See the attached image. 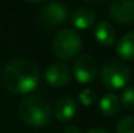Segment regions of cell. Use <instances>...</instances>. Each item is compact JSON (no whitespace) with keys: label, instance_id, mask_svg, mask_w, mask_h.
<instances>
[{"label":"cell","instance_id":"1","mask_svg":"<svg viewBox=\"0 0 134 133\" xmlns=\"http://www.w3.org/2000/svg\"><path fill=\"white\" fill-rule=\"evenodd\" d=\"M39 80L41 75L38 67L26 59H14L9 61L1 76L4 88L14 95L33 93L38 88Z\"/></svg>","mask_w":134,"mask_h":133},{"label":"cell","instance_id":"2","mask_svg":"<svg viewBox=\"0 0 134 133\" xmlns=\"http://www.w3.org/2000/svg\"><path fill=\"white\" fill-rule=\"evenodd\" d=\"M20 119L34 128L46 127L52 118V108L49 103L41 95H29L18 104Z\"/></svg>","mask_w":134,"mask_h":133},{"label":"cell","instance_id":"3","mask_svg":"<svg viewBox=\"0 0 134 133\" xmlns=\"http://www.w3.org/2000/svg\"><path fill=\"white\" fill-rule=\"evenodd\" d=\"M82 48L81 35L72 29H63L52 39V52L60 60H70L78 55Z\"/></svg>","mask_w":134,"mask_h":133},{"label":"cell","instance_id":"4","mask_svg":"<svg viewBox=\"0 0 134 133\" xmlns=\"http://www.w3.org/2000/svg\"><path fill=\"white\" fill-rule=\"evenodd\" d=\"M130 78V71L129 68L119 60H108L102 67L100 72V80L104 88L117 90L122 89Z\"/></svg>","mask_w":134,"mask_h":133},{"label":"cell","instance_id":"5","mask_svg":"<svg viewBox=\"0 0 134 133\" xmlns=\"http://www.w3.org/2000/svg\"><path fill=\"white\" fill-rule=\"evenodd\" d=\"M68 17V8L63 3L52 1L46 4L39 13V24L44 28H55L61 25Z\"/></svg>","mask_w":134,"mask_h":133},{"label":"cell","instance_id":"6","mask_svg":"<svg viewBox=\"0 0 134 133\" xmlns=\"http://www.w3.org/2000/svg\"><path fill=\"white\" fill-rule=\"evenodd\" d=\"M73 73L78 82H81V84L91 82L99 73V67H98L95 57L89 54L81 55L74 63Z\"/></svg>","mask_w":134,"mask_h":133},{"label":"cell","instance_id":"7","mask_svg":"<svg viewBox=\"0 0 134 133\" xmlns=\"http://www.w3.org/2000/svg\"><path fill=\"white\" fill-rule=\"evenodd\" d=\"M46 81L53 88H65L72 78L70 69L64 63H52L46 69Z\"/></svg>","mask_w":134,"mask_h":133},{"label":"cell","instance_id":"8","mask_svg":"<svg viewBox=\"0 0 134 133\" xmlns=\"http://www.w3.org/2000/svg\"><path fill=\"white\" fill-rule=\"evenodd\" d=\"M109 14L116 24L128 25L134 22V1L116 0L109 5Z\"/></svg>","mask_w":134,"mask_h":133},{"label":"cell","instance_id":"9","mask_svg":"<svg viewBox=\"0 0 134 133\" xmlns=\"http://www.w3.org/2000/svg\"><path fill=\"white\" fill-rule=\"evenodd\" d=\"M77 114V103L70 97H61L53 104V115L60 121H68Z\"/></svg>","mask_w":134,"mask_h":133},{"label":"cell","instance_id":"10","mask_svg":"<svg viewBox=\"0 0 134 133\" xmlns=\"http://www.w3.org/2000/svg\"><path fill=\"white\" fill-rule=\"evenodd\" d=\"M70 21L77 29L86 30L95 22V13L90 8L81 7L73 10L70 14Z\"/></svg>","mask_w":134,"mask_h":133},{"label":"cell","instance_id":"11","mask_svg":"<svg viewBox=\"0 0 134 133\" xmlns=\"http://www.w3.org/2000/svg\"><path fill=\"white\" fill-rule=\"evenodd\" d=\"M94 35L95 39L103 46H112L116 41V30L107 21H100L96 25L94 30Z\"/></svg>","mask_w":134,"mask_h":133},{"label":"cell","instance_id":"12","mask_svg":"<svg viewBox=\"0 0 134 133\" xmlns=\"http://www.w3.org/2000/svg\"><path fill=\"white\" fill-rule=\"evenodd\" d=\"M120 99L113 93H107L99 99V111L105 116H115L120 111Z\"/></svg>","mask_w":134,"mask_h":133},{"label":"cell","instance_id":"13","mask_svg":"<svg viewBox=\"0 0 134 133\" xmlns=\"http://www.w3.org/2000/svg\"><path fill=\"white\" fill-rule=\"evenodd\" d=\"M116 52L124 60H134V30L120 38L116 44Z\"/></svg>","mask_w":134,"mask_h":133},{"label":"cell","instance_id":"14","mask_svg":"<svg viewBox=\"0 0 134 133\" xmlns=\"http://www.w3.org/2000/svg\"><path fill=\"white\" fill-rule=\"evenodd\" d=\"M116 133H134V116L122 118L117 123Z\"/></svg>","mask_w":134,"mask_h":133},{"label":"cell","instance_id":"15","mask_svg":"<svg viewBox=\"0 0 134 133\" xmlns=\"http://www.w3.org/2000/svg\"><path fill=\"white\" fill-rule=\"evenodd\" d=\"M78 99H80V102H81L83 106L89 107V106H92V104L96 102V94H95V91H94V90L86 88V89H83V90L80 93Z\"/></svg>","mask_w":134,"mask_h":133},{"label":"cell","instance_id":"16","mask_svg":"<svg viewBox=\"0 0 134 133\" xmlns=\"http://www.w3.org/2000/svg\"><path fill=\"white\" fill-rule=\"evenodd\" d=\"M121 102L125 108L134 111V86L126 88L121 94Z\"/></svg>","mask_w":134,"mask_h":133},{"label":"cell","instance_id":"17","mask_svg":"<svg viewBox=\"0 0 134 133\" xmlns=\"http://www.w3.org/2000/svg\"><path fill=\"white\" fill-rule=\"evenodd\" d=\"M64 133H82V132H81V129H80L78 127H76V125H68V127L65 128Z\"/></svg>","mask_w":134,"mask_h":133},{"label":"cell","instance_id":"18","mask_svg":"<svg viewBox=\"0 0 134 133\" xmlns=\"http://www.w3.org/2000/svg\"><path fill=\"white\" fill-rule=\"evenodd\" d=\"M86 133H109V132L105 131V129H103V128H92V129L87 131Z\"/></svg>","mask_w":134,"mask_h":133}]
</instances>
